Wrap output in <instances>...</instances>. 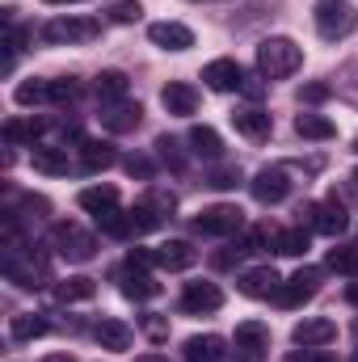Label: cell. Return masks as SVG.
<instances>
[{
  "mask_svg": "<svg viewBox=\"0 0 358 362\" xmlns=\"http://www.w3.org/2000/svg\"><path fill=\"white\" fill-rule=\"evenodd\" d=\"M312 21H316V34L325 42H342L358 30V8L350 0H316L312 4Z\"/></svg>",
  "mask_w": 358,
  "mask_h": 362,
  "instance_id": "obj_1",
  "label": "cell"
},
{
  "mask_svg": "<svg viewBox=\"0 0 358 362\" xmlns=\"http://www.w3.org/2000/svg\"><path fill=\"white\" fill-rule=\"evenodd\" d=\"M299 64H304V51H299L291 38H266V42H258V72H262L266 81H287V76H295Z\"/></svg>",
  "mask_w": 358,
  "mask_h": 362,
  "instance_id": "obj_2",
  "label": "cell"
},
{
  "mask_svg": "<svg viewBox=\"0 0 358 362\" xmlns=\"http://www.w3.org/2000/svg\"><path fill=\"white\" fill-rule=\"evenodd\" d=\"M51 249H55L64 262H76V266L97 257V240H93L81 223H55V228H51Z\"/></svg>",
  "mask_w": 358,
  "mask_h": 362,
  "instance_id": "obj_3",
  "label": "cell"
},
{
  "mask_svg": "<svg viewBox=\"0 0 358 362\" xmlns=\"http://www.w3.org/2000/svg\"><path fill=\"white\" fill-rule=\"evenodd\" d=\"M241 228H245V211L232 206V202H215V206L194 215V232L198 236H236Z\"/></svg>",
  "mask_w": 358,
  "mask_h": 362,
  "instance_id": "obj_4",
  "label": "cell"
},
{
  "mask_svg": "<svg viewBox=\"0 0 358 362\" xmlns=\"http://www.w3.org/2000/svg\"><path fill=\"white\" fill-rule=\"evenodd\" d=\"M101 34V25L93 17H55L42 25V42L51 47H72V42H93Z\"/></svg>",
  "mask_w": 358,
  "mask_h": 362,
  "instance_id": "obj_5",
  "label": "cell"
},
{
  "mask_svg": "<svg viewBox=\"0 0 358 362\" xmlns=\"http://www.w3.org/2000/svg\"><path fill=\"white\" fill-rule=\"evenodd\" d=\"M270 358V329L262 320L236 325V362H266Z\"/></svg>",
  "mask_w": 358,
  "mask_h": 362,
  "instance_id": "obj_6",
  "label": "cell"
},
{
  "mask_svg": "<svg viewBox=\"0 0 358 362\" xmlns=\"http://www.w3.org/2000/svg\"><path fill=\"white\" fill-rule=\"evenodd\" d=\"M291 173L282 169V165H270V169H258L253 181H249V189H253V198L262 202V206H274V202H282L287 194H291Z\"/></svg>",
  "mask_w": 358,
  "mask_h": 362,
  "instance_id": "obj_7",
  "label": "cell"
},
{
  "mask_svg": "<svg viewBox=\"0 0 358 362\" xmlns=\"http://www.w3.org/2000/svg\"><path fill=\"white\" fill-rule=\"evenodd\" d=\"M316 291H321V270H316V266H304V270H295L282 286H278L274 299H278L282 308H299V303H308Z\"/></svg>",
  "mask_w": 358,
  "mask_h": 362,
  "instance_id": "obj_8",
  "label": "cell"
},
{
  "mask_svg": "<svg viewBox=\"0 0 358 362\" xmlns=\"http://www.w3.org/2000/svg\"><path fill=\"white\" fill-rule=\"evenodd\" d=\"M114 278H118V291H122L127 299H135V303H144V299L161 295V282L144 270L139 262H131V257H127V266H118V274H114Z\"/></svg>",
  "mask_w": 358,
  "mask_h": 362,
  "instance_id": "obj_9",
  "label": "cell"
},
{
  "mask_svg": "<svg viewBox=\"0 0 358 362\" xmlns=\"http://www.w3.org/2000/svg\"><path fill=\"white\" fill-rule=\"evenodd\" d=\"M224 308V291L215 282H185L181 291V312L185 316H207V312H219Z\"/></svg>",
  "mask_w": 358,
  "mask_h": 362,
  "instance_id": "obj_10",
  "label": "cell"
},
{
  "mask_svg": "<svg viewBox=\"0 0 358 362\" xmlns=\"http://www.w3.org/2000/svg\"><path fill=\"white\" fill-rule=\"evenodd\" d=\"M308 215H312V228H316V232H325V236H342V232L350 228V215H346V206H342L337 198L312 202V206H308Z\"/></svg>",
  "mask_w": 358,
  "mask_h": 362,
  "instance_id": "obj_11",
  "label": "cell"
},
{
  "mask_svg": "<svg viewBox=\"0 0 358 362\" xmlns=\"http://www.w3.org/2000/svg\"><path fill=\"white\" fill-rule=\"evenodd\" d=\"M144 122V105L139 101H114V105H101V127L114 131V135H127Z\"/></svg>",
  "mask_w": 358,
  "mask_h": 362,
  "instance_id": "obj_12",
  "label": "cell"
},
{
  "mask_svg": "<svg viewBox=\"0 0 358 362\" xmlns=\"http://www.w3.org/2000/svg\"><path fill=\"white\" fill-rule=\"evenodd\" d=\"M202 81H207L215 93L245 89V72H241V64H236V59H211V64L202 68Z\"/></svg>",
  "mask_w": 358,
  "mask_h": 362,
  "instance_id": "obj_13",
  "label": "cell"
},
{
  "mask_svg": "<svg viewBox=\"0 0 358 362\" xmlns=\"http://www.w3.org/2000/svg\"><path fill=\"white\" fill-rule=\"evenodd\" d=\"M333 337H337V325H333V320H325V316H316V320H299V325L291 329V341H295V346H304V350L329 346Z\"/></svg>",
  "mask_w": 358,
  "mask_h": 362,
  "instance_id": "obj_14",
  "label": "cell"
},
{
  "mask_svg": "<svg viewBox=\"0 0 358 362\" xmlns=\"http://www.w3.org/2000/svg\"><path fill=\"white\" fill-rule=\"evenodd\" d=\"M148 38L161 51H190L194 47V30L181 25V21H156V25H148Z\"/></svg>",
  "mask_w": 358,
  "mask_h": 362,
  "instance_id": "obj_15",
  "label": "cell"
},
{
  "mask_svg": "<svg viewBox=\"0 0 358 362\" xmlns=\"http://www.w3.org/2000/svg\"><path fill=\"white\" fill-rule=\"evenodd\" d=\"M232 127H236V135H245L249 144H262V139H270V114L266 110H258V105H245V110H236L232 114Z\"/></svg>",
  "mask_w": 358,
  "mask_h": 362,
  "instance_id": "obj_16",
  "label": "cell"
},
{
  "mask_svg": "<svg viewBox=\"0 0 358 362\" xmlns=\"http://www.w3.org/2000/svg\"><path fill=\"white\" fill-rule=\"evenodd\" d=\"M152 262H156L161 270H190V266L198 262V249H194L190 240H165L161 249H152Z\"/></svg>",
  "mask_w": 358,
  "mask_h": 362,
  "instance_id": "obj_17",
  "label": "cell"
},
{
  "mask_svg": "<svg viewBox=\"0 0 358 362\" xmlns=\"http://www.w3.org/2000/svg\"><path fill=\"white\" fill-rule=\"evenodd\" d=\"M236 286H241V295H249V299H274L278 286H282V278L270 270V266H262V270H245Z\"/></svg>",
  "mask_w": 358,
  "mask_h": 362,
  "instance_id": "obj_18",
  "label": "cell"
},
{
  "mask_svg": "<svg viewBox=\"0 0 358 362\" xmlns=\"http://www.w3.org/2000/svg\"><path fill=\"white\" fill-rule=\"evenodd\" d=\"M181 354H185V362H224L228 346H224V337L202 333V337H190V341L181 346Z\"/></svg>",
  "mask_w": 358,
  "mask_h": 362,
  "instance_id": "obj_19",
  "label": "cell"
},
{
  "mask_svg": "<svg viewBox=\"0 0 358 362\" xmlns=\"http://www.w3.org/2000/svg\"><path fill=\"white\" fill-rule=\"evenodd\" d=\"M161 101H165V110L169 114H178V118H185V114H194L198 110V89L194 85H165V93H161Z\"/></svg>",
  "mask_w": 358,
  "mask_h": 362,
  "instance_id": "obj_20",
  "label": "cell"
},
{
  "mask_svg": "<svg viewBox=\"0 0 358 362\" xmlns=\"http://www.w3.org/2000/svg\"><path fill=\"white\" fill-rule=\"evenodd\" d=\"M42 131H47L42 118H8L4 122V144H30V148H38Z\"/></svg>",
  "mask_w": 358,
  "mask_h": 362,
  "instance_id": "obj_21",
  "label": "cell"
},
{
  "mask_svg": "<svg viewBox=\"0 0 358 362\" xmlns=\"http://www.w3.org/2000/svg\"><path fill=\"white\" fill-rule=\"evenodd\" d=\"M93 337L101 341V350H131V341H135L131 325H122V320H101L93 329Z\"/></svg>",
  "mask_w": 358,
  "mask_h": 362,
  "instance_id": "obj_22",
  "label": "cell"
},
{
  "mask_svg": "<svg viewBox=\"0 0 358 362\" xmlns=\"http://www.w3.org/2000/svg\"><path fill=\"white\" fill-rule=\"evenodd\" d=\"M114 160H118V156H114L110 144H101V139H85V144H81V169H85V173H105Z\"/></svg>",
  "mask_w": 358,
  "mask_h": 362,
  "instance_id": "obj_23",
  "label": "cell"
},
{
  "mask_svg": "<svg viewBox=\"0 0 358 362\" xmlns=\"http://www.w3.org/2000/svg\"><path fill=\"white\" fill-rule=\"evenodd\" d=\"M97 219V228L105 232V236H114V240H127L131 232H135V223H131V211H118V206H105L101 215H93Z\"/></svg>",
  "mask_w": 358,
  "mask_h": 362,
  "instance_id": "obj_24",
  "label": "cell"
},
{
  "mask_svg": "<svg viewBox=\"0 0 358 362\" xmlns=\"http://www.w3.org/2000/svg\"><path fill=\"white\" fill-rule=\"evenodd\" d=\"M190 152L202 156V160H219L224 156V144L211 127H190Z\"/></svg>",
  "mask_w": 358,
  "mask_h": 362,
  "instance_id": "obj_25",
  "label": "cell"
},
{
  "mask_svg": "<svg viewBox=\"0 0 358 362\" xmlns=\"http://www.w3.org/2000/svg\"><path fill=\"white\" fill-rule=\"evenodd\" d=\"M34 169L47 177H64L68 173V148H34Z\"/></svg>",
  "mask_w": 358,
  "mask_h": 362,
  "instance_id": "obj_26",
  "label": "cell"
},
{
  "mask_svg": "<svg viewBox=\"0 0 358 362\" xmlns=\"http://www.w3.org/2000/svg\"><path fill=\"white\" fill-rule=\"evenodd\" d=\"M127 85H131L127 72H101L93 89H97V101L101 105H114V101H127Z\"/></svg>",
  "mask_w": 358,
  "mask_h": 362,
  "instance_id": "obj_27",
  "label": "cell"
},
{
  "mask_svg": "<svg viewBox=\"0 0 358 362\" xmlns=\"http://www.w3.org/2000/svg\"><path fill=\"white\" fill-rule=\"evenodd\" d=\"M42 333H47V320H42L38 312H21V316L8 320V337H13V341H34V337H42Z\"/></svg>",
  "mask_w": 358,
  "mask_h": 362,
  "instance_id": "obj_28",
  "label": "cell"
},
{
  "mask_svg": "<svg viewBox=\"0 0 358 362\" xmlns=\"http://www.w3.org/2000/svg\"><path fill=\"white\" fill-rule=\"evenodd\" d=\"M76 202H81L85 211H93V215H101L105 206H118V189H114V185H85V189L76 194Z\"/></svg>",
  "mask_w": 358,
  "mask_h": 362,
  "instance_id": "obj_29",
  "label": "cell"
},
{
  "mask_svg": "<svg viewBox=\"0 0 358 362\" xmlns=\"http://www.w3.org/2000/svg\"><path fill=\"white\" fill-rule=\"evenodd\" d=\"M97 295V282L85 278V274H76V278H64L59 286H55V299L59 303H76V299H93Z\"/></svg>",
  "mask_w": 358,
  "mask_h": 362,
  "instance_id": "obj_30",
  "label": "cell"
},
{
  "mask_svg": "<svg viewBox=\"0 0 358 362\" xmlns=\"http://www.w3.org/2000/svg\"><path fill=\"white\" fill-rule=\"evenodd\" d=\"M295 131H299L304 139H333V135H337V127H333L325 114H299V118H295Z\"/></svg>",
  "mask_w": 358,
  "mask_h": 362,
  "instance_id": "obj_31",
  "label": "cell"
},
{
  "mask_svg": "<svg viewBox=\"0 0 358 362\" xmlns=\"http://www.w3.org/2000/svg\"><path fill=\"white\" fill-rule=\"evenodd\" d=\"M274 253H282V257H304V253H308V232H304V228H282V232L274 236Z\"/></svg>",
  "mask_w": 358,
  "mask_h": 362,
  "instance_id": "obj_32",
  "label": "cell"
},
{
  "mask_svg": "<svg viewBox=\"0 0 358 362\" xmlns=\"http://www.w3.org/2000/svg\"><path fill=\"white\" fill-rule=\"evenodd\" d=\"M13 101L17 105H42V101H51V81H25V85H17Z\"/></svg>",
  "mask_w": 358,
  "mask_h": 362,
  "instance_id": "obj_33",
  "label": "cell"
},
{
  "mask_svg": "<svg viewBox=\"0 0 358 362\" xmlns=\"http://www.w3.org/2000/svg\"><path fill=\"white\" fill-rule=\"evenodd\" d=\"M329 270L337 274H358V245H337V249H329V262H325Z\"/></svg>",
  "mask_w": 358,
  "mask_h": 362,
  "instance_id": "obj_34",
  "label": "cell"
},
{
  "mask_svg": "<svg viewBox=\"0 0 358 362\" xmlns=\"http://www.w3.org/2000/svg\"><path fill=\"white\" fill-rule=\"evenodd\" d=\"M105 17H110L114 25H135V21L144 17V8H139V0H114V4L105 8Z\"/></svg>",
  "mask_w": 358,
  "mask_h": 362,
  "instance_id": "obj_35",
  "label": "cell"
},
{
  "mask_svg": "<svg viewBox=\"0 0 358 362\" xmlns=\"http://www.w3.org/2000/svg\"><path fill=\"white\" fill-rule=\"evenodd\" d=\"M76 93H81V85H76L72 76H59V81H51V101H55V105H64V101H76Z\"/></svg>",
  "mask_w": 358,
  "mask_h": 362,
  "instance_id": "obj_36",
  "label": "cell"
},
{
  "mask_svg": "<svg viewBox=\"0 0 358 362\" xmlns=\"http://www.w3.org/2000/svg\"><path fill=\"white\" fill-rule=\"evenodd\" d=\"M329 85H325V81H312V85H304V89H299V101H308V105H316V101H329Z\"/></svg>",
  "mask_w": 358,
  "mask_h": 362,
  "instance_id": "obj_37",
  "label": "cell"
},
{
  "mask_svg": "<svg viewBox=\"0 0 358 362\" xmlns=\"http://www.w3.org/2000/svg\"><path fill=\"white\" fill-rule=\"evenodd\" d=\"M156 152H161V160H165V165H173V169H181V165H185V160L178 156V144H173L169 135H161V139H156Z\"/></svg>",
  "mask_w": 358,
  "mask_h": 362,
  "instance_id": "obj_38",
  "label": "cell"
},
{
  "mask_svg": "<svg viewBox=\"0 0 358 362\" xmlns=\"http://www.w3.org/2000/svg\"><path fill=\"white\" fill-rule=\"evenodd\" d=\"M236 245H241V249H245V253H258V249H262V245H266V232H262V228H249V232H245V236H241V240H236Z\"/></svg>",
  "mask_w": 358,
  "mask_h": 362,
  "instance_id": "obj_39",
  "label": "cell"
},
{
  "mask_svg": "<svg viewBox=\"0 0 358 362\" xmlns=\"http://www.w3.org/2000/svg\"><path fill=\"white\" fill-rule=\"evenodd\" d=\"M236 173H232V169H219V173H211V181H207V185H215V189H232V185H236Z\"/></svg>",
  "mask_w": 358,
  "mask_h": 362,
  "instance_id": "obj_40",
  "label": "cell"
},
{
  "mask_svg": "<svg viewBox=\"0 0 358 362\" xmlns=\"http://www.w3.org/2000/svg\"><path fill=\"white\" fill-rule=\"evenodd\" d=\"M127 173H131V177H148V173H152V165H148L144 156H127Z\"/></svg>",
  "mask_w": 358,
  "mask_h": 362,
  "instance_id": "obj_41",
  "label": "cell"
},
{
  "mask_svg": "<svg viewBox=\"0 0 358 362\" xmlns=\"http://www.w3.org/2000/svg\"><path fill=\"white\" fill-rule=\"evenodd\" d=\"M144 329H148V337H156V341H161V337H169V325H165L161 316H148V320H144Z\"/></svg>",
  "mask_w": 358,
  "mask_h": 362,
  "instance_id": "obj_42",
  "label": "cell"
},
{
  "mask_svg": "<svg viewBox=\"0 0 358 362\" xmlns=\"http://www.w3.org/2000/svg\"><path fill=\"white\" fill-rule=\"evenodd\" d=\"M291 362H337L333 354H325V350H304V354H295Z\"/></svg>",
  "mask_w": 358,
  "mask_h": 362,
  "instance_id": "obj_43",
  "label": "cell"
},
{
  "mask_svg": "<svg viewBox=\"0 0 358 362\" xmlns=\"http://www.w3.org/2000/svg\"><path fill=\"white\" fill-rule=\"evenodd\" d=\"M346 299H350V303L358 308V282H350V286H346Z\"/></svg>",
  "mask_w": 358,
  "mask_h": 362,
  "instance_id": "obj_44",
  "label": "cell"
},
{
  "mask_svg": "<svg viewBox=\"0 0 358 362\" xmlns=\"http://www.w3.org/2000/svg\"><path fill=\"white\" fill-rule=\"evenodd\" d=\"M42 362H76V358H72V354H47Z\"/></svg>",
  "mask_w": 358,
  "mask_h": 362,
  "instance_id": "obj_45",
  "label": "cell"
},
{
  "mask_svg": "<svg viewBox=\"0 0 358 362\" xmlns=\"http://www.w3.org/2000/svg\"><path fill=\"white\" fill-rule=\"evenodd\" d=\"M135 362H169V358H165V354H139Z\"/></svg>",
  "mask_w": 358,
  "mask_h": 362,
  "instance_id": "obj_46",
  "label": "cell"
},
{
  "mask_svg": "<svg viewBox=\"0 0 358 362\" xmlns=\"http://www.w3.org/2000/svg\"><path fill=\"white\" fill-rule=\"evenodd\" d=\"M47 4H72V0H47Z\"/></svg>",
  "mask_w": 358,
  "mask_h": 362,
  "instance_id": "obj_47",
  "label": "cell"
},
{
  "mask_svg": "<svg viewBox=\"0 0 358 362\" xmlns=\"http://www.w3.org/2000/svg\"><path fill=\"white\" fill-rule=\"evenodd\" d=\"M354 185H358V173H354Z\"/></svg>",
  "mask_w": 358,
  "mask_h": 362,
  "instance_id": "obj_48",
  "label": "cell"
},
{
  "mask_svg": "<svg viewBox=\"0 0 358 362\" xmlns=\"http://www.w3.org/2000/svg\"><path fill=\"white\" fill-rule=\"evenodd\" d=\"M354 148H358V139H354Z\"/></svg>",
  "mask_w": 358,
  "mask_h": 362,
  "instance_id": "obj_49",
  "label": "cell"
},
{
  "mask_svg": "<svg viewBox=\"0 0 358 362\" xmlns=\"http://www.w3.org/2000/svg\"><path fill=\"white\" fill-rule=\"evenodd\" d=\"M354 362H358V354H354Z\"/></svg>",
  "mask_w": 358,
  "mask_h": 362,
  "instance_id": "obj_50",
  "label": "cell"
}]
</instances>
